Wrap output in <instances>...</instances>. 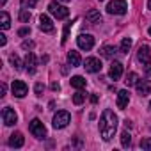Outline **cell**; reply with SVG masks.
<instances>
[{
  "label": "cell",
  "mask_w": 151,
  "mask_h": 151,
  "mask_svg": "<svg viewBox=\"0 0 151 151\" xmlns=\"http://www.w3.org/2000/svg\"><path fill=\"white\" fill-rule=\"evenodd\" d=\"M98 128H100V135H101V139L105 142H109V140L114 139L116 130H117V116L114 114V110H110V109L103 110V114L100 117Z\"/></svg>",
  "instance_id": "1"
},
{
  "label": "cell",
  "mask_w": 151,
  "mask_h": 151,
  "mask_svg": "<svg viewBox=\"0 0 151 151\" xmlns=\"http://www.w3.org/2000/svg\"><path fill=\"white\" fill-rule=\"evenodd\" d=\"M69 121H71L69 112H68V110H59V112L53 116L52 124H53V128H55V130H60V128H66V126L69 124Z\"/></svg>",
  "instance_id": "2"
},
{
  "label": "cell",
  "mask_w": 151,
  "mask_h": 151,
  "mask_svg": "<svg viewBox=\"0 0 151 151\" xmlns=\"http://www.w3.org/2000/svg\"><path fill=\"white\" fill-rule=\"evenodd\" d=\"M126 9H128V6H126L124 0H112L107 6V13L109 14H117V16L126 14Z\"/></svg>",
  "instance_id": "3"
},
{
  "label": "cell",
  "mask_w": 151,
  "mask_h": 151,
  "mask_svg": "<svg viewBox=\"0 0 151 151\" xmlns=\"http://www.w3.org/2000/svg\"><path fill=\"white\" fill-rule=\"evenodd\" d=\"M48 11H50L57 20H64V18L69 16V9H68L66 6L57 4V2H50V4H48Z\"/></svg>",
  "instance_id": "4"
},
{
  "label": "cell",
  "mask_w": 151,
  "mask_h": 151,
  "mask_svg": "<svg viewBox=\"0 0 151 151\" xmlns=\"http://www.w3.org/2000/svg\"><path fill=\"white\" fill-rule=\"evenodd\" d=\"M29 130H30V133L36 139H45L46 137V128H45V124L39 119H32L30 124H29Z\"/></svg>",
  "instance_id": "5"
},
{
  "label": "cell",
  "mask_w": 151,
  "mask_h": 151,
  "mask_svg": "<svg viewBox=\"0 0 151 151\" xmlns=\"http://www.w3.org/2000/svg\"><path fill=\"white\" fill-rule=\"evenodd\" d=\"M77 45H78V48H82V50L87 52V50H91L94 46V37L91 34H80L77 37Z\"/></svg>",
  "instance_id": "6"
},
{
  "label": "cell",
  "mask_w": 151,
  "mask_h": 151,
  "mask_svg": "<svg viewBox=\"0 0 151 151\" xmlns=\"http://www.w3.org/2000/svg\"><path fill=\"white\" fill-rule=\"evenodd\" d=\"M137 60L142 62V66H146V64L151 62V50H149L147 45H140L139 46V50H137Z\"/></svg>",
  "instance_id": "7"
},
{
  "label": "cell",
  "mask_w": 151,
  "mask_h": 151,
  "mask_svg": "<svg viewBox=\"0 0 151 151\" xmlns=\"http://www.w3.org/2000/svg\"><path fill=\"white\" fill-rule=\"evenodd\" d=\"M11 89H13V94H14L16 98H23V96H27V93H29V87H27V84H25L23 80H14L13 86H11Z\"/></svg>",
  "instance_id": "8"
},
{
  "label": "cell",
  "mask_w": 151,
  "mask_h": 151,
  "mask_svg": "<svg viewBox=\"0 0 151 151\" xmlns=\"http://www.w3.org/2000/svg\"><path fill=\"white\" fill-rule=\"evenodd\" d=\"M2 121H4L6 126H13V124H16L18 116H16V112H14L11 107H6V109L2 110Z\"/></svg>",
  "instance_id": "9"
},
{
  "label": "cell",
  "mask_w": 151,
  "mask_h": 151,
  "mask_svg": "<svg viewBox=\"0 0 151 151\" xmlns=\"http://www.w3.org/2000/svg\"><path fill=\"white\" fill-rule=\"evenodd\" d=\"M84 68H86V71H89V73H98V71H101L103 66H101V60H100V59H96V57H87Z\"/></svg>",
  "instance_id": "10"
},
{
  "label": "cell",
  "mask_w": 151,
  "mask_h": 151,
  "mask_svg": "<svg viewBox=\"0 0 151 151\" xmlns=\"http://www.w3.org/2000/svg\"><path fill=\"white\" fill-rule=\"evenodd\" d=\"M121 75H123V64L117 62V60H114V62L110 64V69H109V77L116 82V80L121 78Z\"/></svg>",
  "instance_id": "11"
},
{
  "label": "cell",
  "mask_w": 151,
  "mask_h": 151,
  "mask_svg": "<svg viewBox=\"0 0 151 151\" xmlns=\"http://www.w3.org/2000/svg\"><path fill=\"white\" fill-rule=\"evenodd\" d=\"M25 69L30 73V75H34L36 73V69H37V60H36V55L32 53V52H29L27 55H25Z\"/></svg>",
  "instance_id": "12"
},
{
  "label": "cell",
  "mask_w": 151,
  "mask_h": 151,
  "mask_svg": "<svg viewBox=\"0 0 151 151\" xmlns=\"http://www.w3.org/2000/svg\"><path fill=\"white\" fill-rule=\"evenodd\" d=\"M39 29L43 30V32H53V22L50 20V16H46V14H41L39 16Z\"/></svg>",
  "instance_id": "13"
},
{
  "label": "cell",
  "mask_w": 151,
  "mask_h": 151,
  "mask_svg": "<svg viewBox=\"0 0 151 151\" xmlns=\"http://www.w3.org/2000/svg\"><path fill=\"white\" fill-rule=\"evenodd\" d=\"M128 101H130V93H128L126 89H121V91L117 93V107H119L121 110H124V109L128 107Z\"/></svg>",
  "instance_id": "14"
},
{
  "label": "cell",
  "mask_w": 151,
  "mask_h": 151,
  "mask_svg": "<svg viewBox=\"0 0 151 151\" xmlns=\"http://www.w3.org/2000/svg\"><path fill=\"white\" fill-rule=\"evenodd\" d=\"M135 87H137V93H139L140 96L151 94V80H139Z\"/></svg>",
  "instance_id": "15"
},
{
  "label": "cell",
  "mask_w": 151,
  "mask_h": 151,
  "mask_svg": "<svg viewBox=\"0 0 151 151\" xmlns=\"http://www.w3.org/2000/svg\"><path fill=\"white\" fill-rule=\"evenodd\" d=\"M25 144V139H23V135L20 133V132H14L11 137H9V146L11 147H22Z\"/></svg>",
  "instance_id": "16"
},
{
  "label": "cell",
  "mask_w": 151,
  "mask_h": 151,
  "mask_svg": "<svg viewBox=\"0 0 151 151\" xmlns=\"http://www.w3.org/2000/svg\"><path fill=\"white\" fill-rule=\"evenodd\" d=\"M68 62L71 64V68L80 66V64H82V57H80V53H78V52H75V50H71V52L68 53Z\"/></svg>",
  "instance_id": "17"
},
{
  "label": "cell",
  "mask_w": 151,
  "mask_h": 151,
  "mask_svg": "<svg viewBox=\"0 0 151 151\" xmlns=\"http://www.w3.org/2000/svg\"><path fill=\"white\" fill-rule=\"evenodd\" d=\"M69 82H71V86H73L75 89H84V87L87 86V80H86L84 77H80V75H77V77H73Z\"/></svg>",
  "instance_id": "18"
},
{
  "label": "cell",
  "mask_w": 151,
  "mask_h": 151,
  "mask_svg": "<svg viewBox=\"0 0 151 151\" xmlns=\"http://www.w3.org/2000/svg\"><path fill=\"white\" fill-rule=\"evenodd\" d=\"M0 27H2V30H7L11 27V18H9V14L6 11L0 13Z\"/></svg>",
  "instance_id": "19"
},
{
  "label": "cell",
  "mask_w": 151,
  "mask_h": 151,
  "mask_svg": "<svg viewBox=\"0 0 151 151\" xmlns=\"http://www.w3.org/2000/svg\"><path fill=\"white\" fill-rule=\"evenodd\" d=\"M86 20H87V22H91V23H98V22L101 20V14H100V11L91 9V11L86 14Z\"/></svg>",
  "instance_id": "20"
},
{
  "label": "cell",
  "mask_w": 151,
  "mask_h": 151,
  "mask_svg": "<svg viewBox=\"0 0 151 151\" xmlns=\"http://www.w3.org/2000/svg\"><path fill=\"white\" fill-rule=\"evenodd\" d=\"M137 82H139V75H137L135 71H130V73L126 75V80H124V84H126L128 87H132V86H137Z\"/></svg>",
  "instance_id": "21"
},
{
  "label": "cell",
  "mask_w": 151,
  "mask_h": 151,
  "mask_svg": "<svg viewBox=\"0 0 151 151\" xmlns=\"http://www.w3.org/2000/svg\"><path fill=\"white\" fill-rule=\"evenodd\" d=\"M100 53H101L103 57H107V59H112V57L116 55V48H114V46L105 45V46H101V48H100Z\"/></svg>",
  "instance_id": "22"
},
{
  "label": "cell",
  "mask_w": 151,
  "mask_h": 151,
  "mask_svg": "<svg viewBox=\"0 0 151 151\" xmlns=\"http://www.w3.org/2000/svg\"><path fill=\"white\" fill-rule=\"evenodd\" d=\"M9 62L13 64V68H14V69H22V68L25 66V62H22V60H20V57H18L16 53L9 55Z\"/></svg>",
  "instance_id": "23"
},
{
  "label": "cell",
  "mask_w": 151,
  "mask_h": 151,
  "mask_svg": "<svg viewBox=\"0 0 151 151\" xmlns=\"http://www.w3.org/2000/svg\"><path fill=\"white\" fill-rule=\"evenodd\" d=\"M130 48H132V37H124V39L121 41V46H119L121 53H128Z\"/></svg>",
  "instance_id": "24"
},
{
  "label": "cell",
  "mask_w": 151,
  "mask_h": 151,
  "mask_svg": "<svg viewBox=\"0 0 151 151\" xmlns=\"http://www.w3.org/2000/svg\"><path fill=\"white\" fill-rule=\"evenodd\" d=\"M121 146H123V147H130V146H132V135H130L126 130L121 133Z\"/></svg>",
  "instance_id": "25"
},
{
  "label": "cell",
  "mask_w": 151,
  "mask_h": 151,
  "mask_svg": "<svg viewBox=\"0 0 151 151\" xmlns=\"http://www.w3.org/2000/svg\"><path fill=\"white\" fill-rule=\"evenodd\" d=\"M84 101H86V94H84L82 91H78V93L73 94V103H75V105H82Z\"/></svg>",
  "instance_id": "26"
},
{
  "label": "cell",
  "mask_w": 151,
  "mask_h": 151,
  "mask_svg": "<svg viewBox=\"0 0 151 151\" xmlns=\"http://www.w3.org/2000/svg\"><path fill=\"white\" fill-rule=\"evenodd\" d=\"M20 22H23V23H29L30 22V11L29 9H20Z\"/></svg>",
  "instance_id": "27"
},
{
  "label": "cell",
  "mask_w": 151,
  "mask_h": 151,
  "mask_svg": "<svg viewBox=\"0 0 151 151\" xmlns=\"http://www.w3.org/2000/svg\"><path fill=\"white\" fill-rule=\"evenodd\" d=\"M140 147L151 151V137H144V139H140Z\"/></svg>",
  "instance_id": "28"
},
{
  "label": "cell",
  "mask_w": 151,
  "mask_h": 151,
  "mask_svg": "<svg viewBox=\"0 0 151 151\" xmlns=\"http://www.w3.org/2000/svg\"><path fill=\"white\" fill-rule=\"evenodd\" d=\"M36 2H37V0H22V7H23V9H27V7L32 9V7L36 6Z\"/></svg>",
  "instance_id": "29"
},
{
  "label": "cell",
  "mask_w": 151,
  "mask_h": 151,
  "mask_svg": "<svg viewBox=\"0 0 151 151\" xmlns=\"http://www.w3.org/2000/svg\"><path fill=\"white\" fill-rule=\"evenodd\" d=\"M43 91H45V86H43L41 82H37V84L34 86V93H36V96H43Z\"/></svg>",
  "instance_id": "30"
},
{
  "label": "cell",
  "mask_w": 151,
  "mask_h": 151,
  "mask_svg": "<svg viewBox=\"0 0 151 151\" xmlns=\"http://www.w3.org/2000/svg\"><path fill=\"white\" fill-rule=\"evenodd\" d=\"M69 29H71V23H66V27H64V32H62V43H66V39H68V34H69Z\"/></svg>",
  "instance_id": "31"
},
{
  "label": "cell",
  "mask_w": 151,
  "mask_h": 151,
  "mask_svg": "<svg viewBox=\"0 0 151 151\" xmlns=\"http://www.w3.org/2000/svg\"><path fill=\"white\" fill-rule=\"evenodd\" d=\"M29 34H30V29H29V27H22V29L18 30V36H22V37H23V36H29Z\"/></svg>",
  "instance_id": "32"
},
{
  "label": "cell",
  "mask_w": 151,
  "mask_h": 151,
  "mask_svg": "<svg viewBox=\"0 0 151 151\" xmlns=\"http://www.w3.org/2000/svg\"><path fill=\"white\" fill-rule=\"evenodd\" d=\"M22 48H23V50H30V48H34V43H32V41H23V43H22Z\"/></svg>",
  "instance_id": "33"
},
{
  "label": "cell",
  "mask_w": 151,
  "mask_h": 151,
  "mask_svg": "<svg viewBox=\"0 0 151 151\" xmlns=\"http://www.w3.org/2000/svg\"><path fill=\"white\" fill-rule=\"evenodd\" d=\"M50 87H52V91H60V84L59 82H52Z\"/></svg>",
  "instance_id": "34"
},
{
  "label": "cell",
  "mask_w": 151,
  "mask_h": 151,
  "mask_svg": "<svg viewBox=\"0 0 151 151\" xmlns=\"http://www.w3.org/2000/svg\"><path fill=\"white\" fill-rule=\"evenodd\" d=\"M6 43H7V37H6V34H0V46H6Z\"/></svg>",
  "instance_id": "35"
},
{
  "label": "cell",
  "mask_w": 151,
  "mask_h": 151,
  "mask_svg": "<svg viewBox=\"0 0 151 151\" xmlns=\"http://www.w3.org/2000/svg\"><path fill=\"white\" fill-rule=\"evenodd\" d=\"M144 69H146V75H149V77H151V62H149V64H146V66H144Z\"/></svg>",
  "instance_id": "36"
},
{
  "label": "cell",
  "mask_w": 151,
  "mask_h": 151,
  "mask_svg": "<svg viewBox=\"0 0 151 151\" xmlns=\"http://www.w3.org/2000/svg\"><path fill=\"white\" fill-rule=\"evenodd\" d=\"M91 101H93V103H96V101H98V96H96V94H93V96H91Z\"/></svg>",
  "instance_id": "37"
},
{
  "label": "cell",
  "mask_w": 151,
  "mask_h": 151,
  "mask_svg": "<svg viewBox=\"0 0 151 151\" xmlns=\"http://www.w3.org/2000/svg\"><path fill=\"white\" fill-rule=\"evenodd\" d=\"M147 9L151 11V0H147Z\"/></svg>",
  "instance_id": "38"
},
{
  "label": "cell",
  "mask_w": 151,
  "mask_h": 151,
  "mask_svg": "<svg viewBox=\"0 0 151 151\" xmlns=\"http://www.w3.org/2000/svg\"><path fill=\"white\" fill-rule=\"evenodd\" d=\"M6 2H7V0H0V6H6Z\"/></svg>",
  "instance_id": "39"
},
{
  "label": "cell",
  "mask_w": 151,
  "mask_h": 151,
  "mask_svg": "<svg viewBox=\"0 0 151 151\" xmlns=\"http://www.w3.org/2000/svg\"><path fill=\"white\" fill-rule=\"evenodd\" d=\"M147 32H149V36H151V27H149V30H147Z\"/></svg>",
  "instance_id": "40"
},
{
  "label": "cell",
  "mask_w": 151,
  "mask_h": 151,
  "mask_svg": "<svg viewBox=\"0 0 151 151\" xmlns=\"http://www.w3.org/2000/svg\"><path fill=\"white\" fill-rule=\"evenodd\" d=\"M62 2H68V0H62Z\"/></svg>",
  "instance_id": "41"
},
{
  "label": "cell",
  "mask_w": 151,
  "mask_h": 151,
  "mask_svg": "<svg viewBox=\"0 0 151 151\" xmlns=\"http://www.w3.org/2000/svg\"><path fill=\"white\" fill-rule=\"evenodd\" d=\"M149 107H151V101H149Z\"/></svg>",
  "instance_id": "42"
}]
</instances>
